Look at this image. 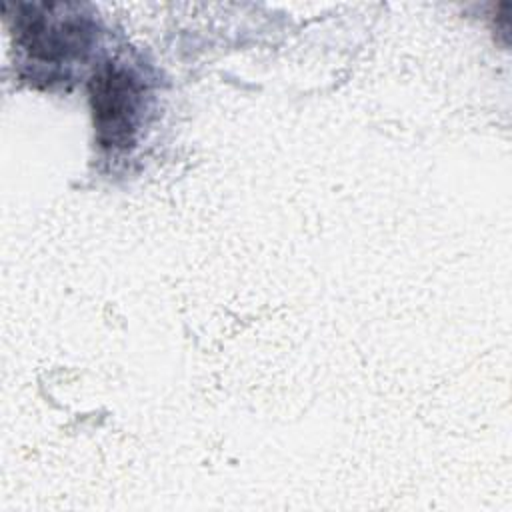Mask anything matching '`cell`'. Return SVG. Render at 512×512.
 <instances>
[{"label":"cell","mask_w":512,"mask_h":512,"mask_svg":"<svg viewBox=\"0 0 512 512\" xmlns=\"http://www.w3.org/2000/svg\"><path fill=\"white\" fill-rule=\"evenodd\" d=\"M94 122L104 146H126L136 130L140 86L122 68H104L90 84Z\"/></svg>","instance_id":"6da1fadb"},{"label":"cell","mask_w":512,"mask_h":512,"mask_svg":"<svg viewBox=\"0 0 512 512\" xmlns=\"http://www.w3.org/2000/svg\"><path fill=\"white\" fill-rule=\"evenodd\" d=\"M60 14L36 12L24 18L22 36L26 50L44 62H62L82 54L90 44V30L84 18H58Z\"/></svg>","instance_id":"7a4b0ae2"}]
</instances>
